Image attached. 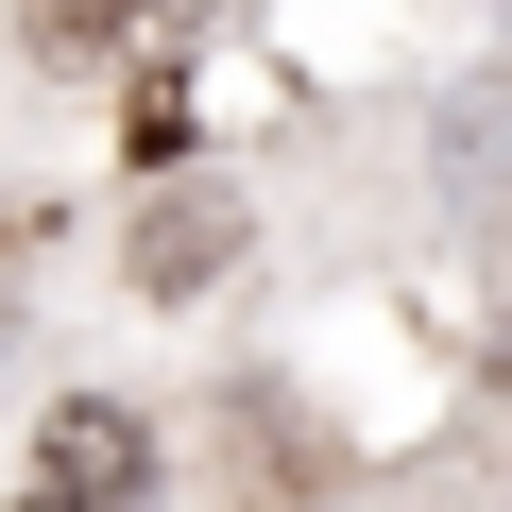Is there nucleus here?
<instances>
[{
    "mask_svg": "<svg viewBox=\"0 0 512 512\" xmlns=\"http://www.w3.org/2000/svg\"><path fill=\"white\" fill-rule=\"evenodd\" d=\"M18 512H154V427H137L120 393H69V410L35 427Z\"/></svg>",
    "mask_w": 512,
    "mask_h": 512,
    "instance_id": "obj_1",
    "label": "nucleus"
},
{
    "mask_svg": "<svg viewBox=\"0 0 512 512\" xmlns=\"http://www.w3.org/2000/svg\"><path fill=\"white\" fill-rule=\"evenodd\" d=\"M222 256H239V205H154L137 222V291H205Z\"/></svg>",
    "mask_w": 512,
    "mask_h": 512,
    "instance_id": "obj_2",
    "label": "nucleus"
},
{
    "mask_svg": "<svg viewBox=\"0 0 512 512\" xmlns=\"http://www.w3.org/2000/svg\"><path fill=\"white\" fill-rule=\"evenodd\" d=\"M18 18H35V52H52V69H103V52H137V35L171 18V0H18Z\"/></svg>",
    "mask_w": 512,
    "mask_h": 512,
    "instance_id": "obj_3",
    "label": "nucleus"
},
{
    "mask_svg": "<svg viewBox=\"0 0 512 512\" xmlns=\"http://www.w3.org/2000/svg\"><path fill=\"white\" fill-rule=\"evenodd\" d=\"M495 376H512V342H495Z\"/></svg>",
    "mask_w": 512,
    "mask_h": 512,
    "instance_id": "obj_4",
    "label": "nucleus"
}]
</instances>
